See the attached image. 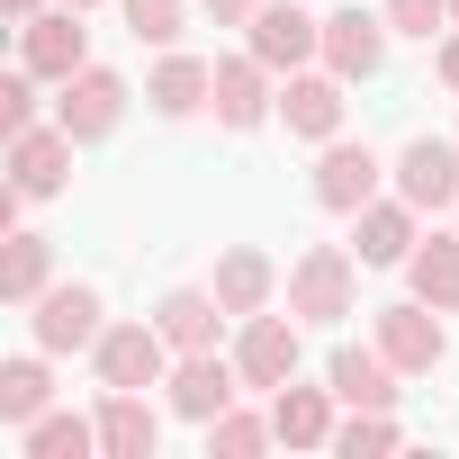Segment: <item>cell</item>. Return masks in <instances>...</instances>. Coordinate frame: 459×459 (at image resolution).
Masks as SVG:
<instances>
[{"label":"cell","mask_w":459,"mask_h":459,"mask_svg":"<svg viewBox=\"0 0 459 459\" xmlns=\"http://www.w3.org/2000/svg\"><path fill=\"white\" fill-rule=\"evenodd\" d=\"M153 325H162L171 351H216V333H225V298H216V289H162Z\"/></svg>","instance_id":"20"},{"label":"cell","mask_w":459,"mask_h":459,"mask_svg":"<svg viewBox=\"0 0 459 459\" xmlns=\"http://www.w3.org/2000/svg\"><path fill=\"white\" fill-rule=\"evenodd\" d=\"M280 126L307 135V144H333V135H342V73H333V64H325V73H289V82H280Z\"/></svg>","instance_id":"14"},{"label":"cell","mask_w":459,"mask_h":459,"mask_svg":"<svg viewBox=\"0 0 459 459\" xmlns=\"http://www.w3.org/2000/svg\"><path fill=\"white\" fill-rule=\"evenodd\" d=\"M325 378H333V396H342V405H396V378H405V369H396L378 342H369V351H360V342H342Z\"/></svg>","instance_id":"21"},{"label":"cell","mask_w":459,"mask_h":459,"mask_svg":"<svg viewBox=\"0 0 459 459\" xmlns=\"http://www.w3.org/2000/svg\"><path fill=\"white\" fill-rule=\"evenodd\" d=\"M396 198H414L423 216L459 207V135H414L396 153Z\"/></svg>","instance_id":"10"},{"label":"cell","mask_w":459,"mask_h":459,"mask_svg":"<svg viewBox=\"0 0 459 459\" xmlns=\"http://www.w3.org/2000/svg\"><path fill=\"white\" fill-rule=\"evenodd\" d=\"M162 414L144 405V387H108L100 396V459H153Z\"/></svg>","instance_id":"19"},{"label":"cell","mask_w":459,"mask_h":459,"mask_svg":"<svg viewBox=\"0 0 459 459\" xmlns=\"http://www.w3.org/2000/svg\"><path fill=\"white\" fill-rule=\"evenodd\" d=\"M117 10L144 46H180V0H117Z\"/></svg>","instance_id":"29"},{"label":"cell","mask_w":459,"mask_h":459,"mask_svg":"<svg viewBox=\"0 0 459 459\" xmlns=\"http://www.w3.org/2000/svg\"><path fill=\"white\" fill-rule=\"evenodd\" d=\"M46 360H55V351H19L10 369H0V423H37V414H46V396H55Z\"/></svg>","instance_id":"26"},{"label":"cell","mask_w":459,"mask_h":459,"mask_svg":"<svg viewBox=\"0 0 459 459\" xmlns=\"http://www.w3.org/2000/svg\"><path fill=\"white\" fill-rule=\"evenodd\" d=\"M37 10H46V0H10V28H28V19H37Z\"/></svg>","instance_id":"34"},{"label":"cell","mask_w":459,"mask_h":459,"mask_svg":"<svg viewBox=\"0 0 459 459\" xmlns=\"http://www.w3.org/2000/svg\"><path fill=\"white\" fill-rule=\"evenodd\" d=\"M19 64L46 73V82H73V73L91 64V28H82L73 0H64V10H37V19L19 28Z\"/></svg>","instance_id":"8"},{"label":"cell","mask_w":459,"mask_h":459,"mask_svg":"<svg viewBox=\"0 0 459 459\" xmlns=\"http://www.w3.org/2000/svg\"><path fill=\"white\" fill-rule=\"evenodd\" d=\"M396 162H378L369 144H351V135H333L325 153H316V207H333V216H360L369 198H378V180H387Z\"/></svg>","instance_id":"5"},{"label":"cell","mask_w":459,"mask_h":459,"mask_svg":"<svg viewBox=\"0 0 459 459\" xmlns=\"http://www.w3.org/2000/svg\"><path fill=\"white\" fill-rule=\"evenodd\" d=\"M144 108H153V117H198V108H216V64L162 46V64H153V82H144Z\"/></svg>","instance_id":"16"},{"label":"cell","mask_w":459,"mask_h":459,"mask_svg":"<svg viewBox=\"0 0 459 459\" xmlns=\"http://www.w3.org/2000/svg\"><path fill=\"white\" fill-rule=\"evenodd\" d=\"M64 180H73V135H64V126H28V135H10V189L55 198Z\"/></svg>","instance_id":"17"},{"label":"cell","mask_w":459,"mask_h":459,"mask_svg":"<svg viewBox=\"0 0 459 459\" xmlns=\"http://www.w3.org/2000/svg\"><path fill=\"white\" fill-rule=\"evenodd\" d=\"M28 333H37V351H91V342L108 333V307H100V289L64 280V289H46V298L28 307Z\"/></svg>","instance_id":"3"},{"label":"cell","mask_w":459,"mask_h":459,"mask_svg":"<svg viewBox=\"0 0 459 459\" xmlns=\"http://www.w3.org/2000/svg\"><path fill=\"white\" fill-rule=\"evenodd\" d=\"M405 432H396V414L387 405H351V423H333V450L342 459H378V450H396Z\"/></svg>","instance_id":"28"},{"label":"cell","mask_w":459,"mask_h":459,"mask_svg":"<svg viewBox=\"0 0 459 459\" xmlns=\"http://www.w3.org/2000/svg\"><path fill=\"white\" fill-rule=\"evenodd\" d=\"M162 387H171V414H180V423H216L225 405L244 396V369H235V360H216V351H180Z\"/></svg>","instance_id":"6"},{"label":"cell","mask_w":459,"mask_h":459,"mask_svg":"<svg viewBox=\"0 0 459 459\" xmlns=\"http://www.w3.org/2000/svg\"><path fill=\"white\" fill-rule=\"evenodd\" d=\"M333 405H342L333 378H325V387H298V378L271 387V423H280L289 450H333Z\"/></svg>","instance_id":"18"},{"label":"cell","mask_w":459,"mask_h":459,"mask_svg":"<svg viewBox=\"0 0 459 459\" xmlns=\"http://www.w3.org/2000/svg\"><path fill=\"white\" fill-rule=\"evenodd\" d=\"M73 10H100V0H73Z\"/></svg>","instance_id":"35"},{"label":"cell","mask_w":459,"mask_h":459,"mask_svg":"<svg viewBox=\"0 0 459 459\" xmlns=\"http://www.w3.org/2000/svg\"><path fill=\"white\" fill-rule=\"evenodd\" d=\"M19 450L28 459H91L100 450V414H37V423H19Z\"/></svg>","instance_id":"24"},{"label":"cell","mask_w":459,"mask_h":459,"mask_svg":"<svg viewBox=\"0 0 459 459\" xmlns=\"http://www.w3.org/2000/svg\"><path fill=\"white\" fill-rule=\"evenodd\" d=\"M405 280H414V298H423V307L459 316V235H432V244H414Z\"/></svg>","instance_id":"25"},{"label":"cell","mask_w":459,"mask_h":459,"mask_svg":"<svg viewBox=\"0 0 459 459\" xmlns=\"http://www.w3.org/2000/svg\"><path fill=\"white\" fill-rule=\"evenodd\" d=\"M117 117H126V82H117L108 64H82V73L64 82V100H55V126H64L73 144H100V135H117Z\"/></svg>","instance_id":"4"},{"label":"cell","mask_w":459,"mask_h":459,"mask_svg":"<svg viewBox=\"0 0 459 459\" xmlns=\"http://www.w3.org/2000/svg\"><path fill=\"white\" fill-rule=\"evenodd\" d=\"M207 19H216V28H253L262 0H207Z\"/></svg>","instance_id":"32"},{"label":"cell","mask_w":459,"mask_h":459,"mask_svg":"<svg viewBox=\"0 0 459 459\" xmlns=\"http://www.w3.org/2000/svg\"><path fill=\"white\" fill-rule=\"evenodd\" d=\"M280 441V423L271 414H244V405H225L216 423H207V459H253V450H271Z\"/></svg>","instance_id":"27"},{"label":"cell","mask_w":459,"mask_h":459,"mask_svg":"<svg viewBox=\"0 0 459 459\" xmlns=\"http://www.w3.org/2000/svg\"><path fill=\"white\" fill-rule=\"evenodd\" d=\"M262 117H280V91H271V64L244 46V55H225V64H216V126L253 135Z\"/></svg>","instance_id":"12"},{"label":"cell","mask_w":459,"mask_h":459,"mask_svg":"<svg viewBox=\"0 0 459 459\" xmlns=\"http://www.w3.org/2000/svg\"><path fill=\"white\" fill-rule=\"evenodd\" d=\"M378 351H387L405 378L441 369V351H450V333H441V307H423V298H405V307H378Z\"/></svg>","instance_id":"11"},{"label":"cell","mask_w":459,"mask_h":459,"mask_svg":"<svg viewBox=\"0 0 459 459\" xmlns=\"http://www.w3.org/2000/svg\"><path fill=\"white\" fill-rule=\"evenodd\" d=\"M37 82H46V73H28V64L0 82V126H10V135H28V126H37Z\"/></svg>","instance_id":"30"},{"label":"cell","mask_w":459,"mask_h":459,"mask_svg":"<svg viewBox=\"0 0 459 459\" xmlns=\"http://www.w3.org/2000/svg\"><path fill=\"white\" fill-rule=\"evenodd\" d=\"M171 342H162V325L144 316V325H108L100 342H91V369H100V387H162L171 378Z\"/></svg>","instance_id":"2"},{"label":"cell","mask_w":459,"mask_h":459,"mask_svg":"<svg viewBox=\"0 0 459 459\" xmlns=\"http://www.w3.org/2000/svg\"><path fill=\"white\" fill-rule=\"evenodd\" d=\"M441 82H450V91H459V28H450V37H441Z\"/></svg>","instance_id":"33"},{"label":"cell","mask_w":459,"mask_h":459,"mask_svg":"<svg viewBox=\"0 0 459 459\" xmlns=\"http://www.w3.org/2000/svg\"><path fill=\"white\" fill-rule=\"evenodd\" d=\"M216 298H225V316H262L271 307V289H280V271H271V253H253V244H235L216 262V280H207Z\"/></svg>","instance_id":"22"},{"label":"cell","mask_w":459,"mask_h":459,"mask_svg":"<svg viewBox=\"0 0 459 459\" xmlns=\"http://www.w3.org/2000/svg\"><path fill=\"white\" fill-rule=\"evenodd\" d=\"M235 369H244V387L253 396H271V387H289L298 378V316H244V342H235Z\"/></svg>","instance_id":"9"},{"label":"cell","mask_w":459,"mask_h":459,"mask_svg":"<svg viewBox=\"0 0 459 459\" xmlns=\"http://www.w3.org/2000/svg\"><path fill=\"white\" fill-rule=\"evenodd\" d=\"M244 46H253L271 73H307V64L325 55V19H307L298 0H262V19L244 28Z\"/></svg>","instance_id":"7"},{"label":"cell","mask_w":459,"mask_h":459,"mask_svg":"<svg viewBox=\"0 0 459 459\" xmlns=\"http://www.w3.org/2000/svg\"><path fill=\"white\" fill-rule=\"evenodd\" d=\"M55 289V244L46 235H10V253H0V298L10 307H37Z\"/></svg>","instance_id":"23"},{"label":"cell","mask_w":459,"mask_h":459,"mask_svg":"<svg viewBox=\"0 0 459 459\" xmlns=\"http://www.w3.org/2000/svg\"><path fill=\"white\" fill-rule=\"evenodd\" d=\"M387 10H333L325 19V64L342 73V82H369L378 64H387Z\"/></svg>","instance_id":"15"},{"label":"cell","mask_w":459,"mask_h":459,"mask_svg":"<svg viewBox=\"0 0 459 459\" xmlns=\"http://www.w3.org/2000/svg\"><path fill=\"white\" fill-rule=\"evenodd\" d=\"M414 198H369L360 216H351V253H360V271H396V262H414Z\"/></svg>","instance_id":"13"},{"label":"cell","mask_w":459,"mask_h":459,"mask_svg":"<svg viewBox=\"0 0 459 459\" xmlns=\"http://www.w3.org/2000/svg\"><path fill=\"white\" fill-rule=\"evenodd\" d=\"M450 19H459V0H450Z\"/></svg>","instance_id":"36"},{"label":"cell","mask_w":459,"mask_h":459,"mask_svg":"<svg viewBox=\"0 0 459 459\" xmlns=\"http://www.w3.org/2000/svg\"><path fill=\"white\" fill-rule=\"evenodd\" d=\"M441 19H450V0H387V28H396V37H423V46H432Z\"/></svg>","instance_id":"31"},{"label":"cell","mask_w":459,"mask_h":459,"mask_svg":"<svg viewBox=\"0 0 459 459\" xmlns=\"http://www.w3.org/2000/svg\"><path fill=\"white\" fill-rule=\"evenodd\" d=\"M360 298V253L351 244H307L298 271H289V316L298 325H342Z\"/></svg>","instance_id":"1"}]
</instances>
